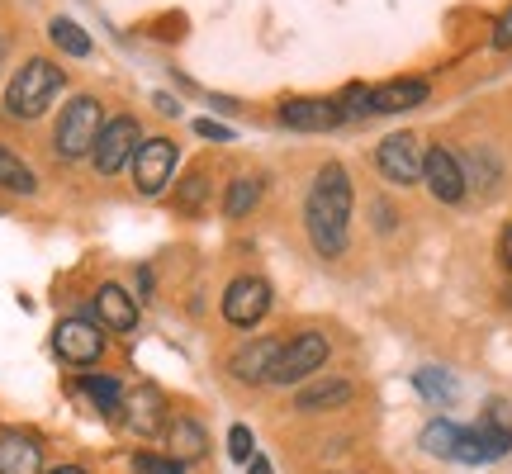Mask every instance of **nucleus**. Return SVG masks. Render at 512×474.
I'll use <instances>...</instances> for the list:
<instances>
[{
	"instance_id": "f257e3e1",
	"label": "nucleus",
	"mask_w": 512,
	"mask_h": 474,
	"mask_svg": "<svg viewBox=\"0 0 512 474\" xmlns=\"http://www.w3.org/2000/svg\"><path fill=\"white\" fill-rule=\"evenodd\" d=\"M351 176L342 162H323L318 176L309 185V200H304V233H309L313 252L318 256H342L347 252V233H351Z\"/></svg>"
},
{
	"instance_id": "f03ea898",
	"label": "nucleus",
	"mask_w": 512,
	"mask_h": 474,
	"mask_svg": "<svg viewBox=\"0 0 512 474\" xmlns=\"http://www.w3.org/2000/svg\"><path fill=\"white\" fill-rule=\"evenodd\" d=\"M62 86H67V76H62L57 62L29 57V62H19V72L10 76V86H5V114H10V119H38V114L57 100Z\"/></svg>"
},
{
	"instance_id": "7ed1b4c3",
	"label": "nucleus",
	"mask_w": 512,
	"mask_h": 474,
	"mask_svg": "<svg viewBox=\"0 0 512 474\" xmlns=\"http://www.w3.org/2000/svg\"><path fill=\"white\" fill-rule=\"evenodd\" d=\"M100 128H105V105L95 95H72L67 110L57 114L53 128V152L62 162H81L91 157L95 143H100Z\"/></svg>"
},
{
	"instance_id": "20e7f679",
	"label": "nucleus",
	"mask_w": 512,
	"mask_h": 474,
	"mask_svg": "<svg viewBox=\"0 0 512 474\" xmlns=\"http://www.w3.org/2000/svg\"><path fill=\"white\" fill-rule=\"evenodd\" d=\"M181 162V147L171 143V138H143L138 152H133V190L143 195V200H157L166 185H171V171Z\"/></svg>"
},
{
	"instance_id": "39448f33",
	"label": "nucleus",
	"mask_w": 512,
	"mask_h": 474,
	"mask_svg": "<svg viewBox=\"0 0 512 474\" xmlns=\"http://www.w3.org/2000/svg\"><path fill=\"white\" fill-rule=\"evenodd\" d=\"M323 361H328V337L323 332H294V337H285L266 384H304L313 370H323Z\"/></svg>"
},
{
	"instance_id": "423d86ee",
	"label": "nucleus",
	"mask_w": 512,
	"mask_h": 474,
	"mask_svg": "<svg viewBox=\"0 0 512 474\" xmlns=\"http://www.w3.org/2000/svg\"><path fill=\"white\" fill-rule=\"evenodd\" d=\"M138 143H143V124H138L133 114H114V119H105V128H100V143H95V152H91V166L100 176H114V171H124V166L133 162Z\"/></svg>"
},
{
	"instance_id": "0eeeda50",
	"label": "nucleus",
	"mask_w": 512,
	"mask_h": 474,
	"mask_svg": "<svg viewBox=\"0 0 512 474\" xmlns=\"http://www.w3.org/2000/svg\"><path fill=\"white\" fill-rule=\"evenodd\" d=\"M271 313V285L261 280V275H238L228 290H223V318L233 323V328H256L261 318Z\"/></svg>"
},
{
	"instance_id": "6e6552de",
	"label": "nucleus",
	"mask_w": 512,
	"mask_h": 474,
	"mask_svg": "<svg viewBox=\"0 0 512 474\" xmlns=\"http://www.w3.org/2000/svg\"><path fill=\"white\" fill-rule=\"evenodd\" d=\"M422 143L413 133H389L380 147H375V166L389 185H418L422 181Z\"/></svg>"
},
{
	"instance_id": "1a4fd4ad",
	"label": "nucleus",
	"mask_w": 512,
	"mask_h": 474,
	"mask_svg": "<svg viewBox=\"0 0 512 474\" xmlns=\"http://www.w3.org/2000/svg\"><path fill=\"white\" fill-rule=\"evenodd\" d=\"M53 351L67 365H95L105 356V328H95L86 318H62L53 328Z\"/></svg>"
},
{
	"instance_id": "9d476101",
	"label": "nucleus",
	"mask_w": 512,
	"mask_h": 474,
	"mask_svg": "<svg viewBox=\"0 0 512 474\" xmlns=\"http://www.w3.org/2000/svg\"><path fill=\"white\" fill-rule=\"evenodd\" d=\"M422 181H427V190H432L441 204H460L465 190H470L465 166H460V157L451 147H427V157H422Z\"/></svg>"
},
{
	"instance_id": "9b49d317",
	"label": "nucleus",
	"mask_w": 512,
	"mask_h": 474,
	"mask_svg": "<svg viewBox=\"0 0 512 474\" xmlns=\"http://www.w3.org/2000/svg\"><path fill=\"white\" fill-rule=\"evenodd\" d=\"M512 451V422L484 418L479 427H460V446L456 460H470V465H484V460H503Z\"/></svg>"
},
{
	"instance_id": "f8f14e48",
	"label": "nucleus",
	"mask_w": 512,
	"mask_h": 474,
	"mask_svg": "<svg viewBox=\"0 0 512 474\" xmlns=\"http://www.w3.org/2000/svg\"><path fill=\"white\" fill-rule=\"evenodd\" d=\"M285 347V337L271 332V337H252V342H242L233 356H228V375H238L242 384H266L271 380V365Z\"/></svg>"
},
{
	"instance_id": "ddd939ff",
	"label": "nucleus",
	"mask_w": 512,
	"mask_h": 474,
	"mask_svg": "<svg viewBox=\"0 0 512 474\" xmlns=\"http://www.w3.org/2000/svg\"><path fill=\"white\" fill-rule=\"evenodd\" d=\"M280 124L285 128H299V133H328V128L347 124L337 100H318V95H294L280 105Z\"/></svg>"
},
{
	"instance_id": "4468645a",
	"label": "nucleus",
	"mask_w": 512,
	"mask_h": 474,
	"mask_svg": "<svg viewBox=\"0 0 512 474\" xmlns=\"http://www.w3.org/2000/svg\"><path fill=\"white\" fill-rule=\"evenodd\" d=\"M95 318H100V328L105 332H133L138 328V299L124 290V285H100L95 290Z\"/></svg>"
},
{
	"instance_id": "2eb2a0df",
	"label": "nucleus",
	"mask_w": 512,
	"mask_h": 474,
	"mask_svg": "<svg viewBox=\"0 0 512 474\" xmlns=\"http://www.w3.org/2000/svg\"><path fill=\"white\" fill-rule=\"evenodd\" d=\"M427 81L422 76H399V81H384V86H370V114H403L427 100Z\"/></svg>"
},
{
	"instance_id": "dca6fc26",
	"label": "nucleus",
	"mask_w": 512,
	"mask_h": 474,
	"mask_svg": "<svg viewBox=\"0 0 512 474\" xmlns=\"http://www.w3.org/2000/svg\"><path fill=\"white\" fill-rule=\"evenodd\" d=\"M43 446L29 432H0V474H38Z\"/></svg>"
},
{
	"instance_id": "f3484780",
	"label": "nucleus",
	"mask_w": 512,
	"mask_h": 474,
	"mask_svg": "<svg viewBox=\"0 0 512 474\" xmlns=\"http://www.w3.org/2000/svg\"><path fill=\"white\" fill-rule=\"evenodd\" d=\"M124 413H128V427H133V432H143V437H157L166 422H171V418H166L162 389H152V384H143V389L124 403Z\"/></svg>"
},
{
	"instance_id": "a211bd4d",
	"label": "nucleus",
	"mask_w": 512,
	"mask_h": 474,
	"mask_svg": "<svg viewBox=\"0 0 512 474\" xmlns=\"http://www.w3.org/2000/svg\"><path fill=\"white\" fill-rule=\"evenodd\" d=\"M166 437H171V451H176L181 465H195V460L209 456V437H204V427L190 413H176L166 422Z\"/></svg>"
},
{
	"instance_id": "6ab92c4d",
	"label": "nucleus",
	"mask_w": 512,
	"mask_h": 474,
	"mask_svg": "<svg viewBox=\"0 0 512 474\" xmlns=\"http://www.w3.org/2000/svg\"><path fill=\"white\" fill-rule=\"evenodd\" d=\"M351 394H356L351 380H313L294 394V408H299V413H332V408L351 403Z\"/></svg>"
},
{
	"instance_id": "aec40b11",
	"label": "nucleus",
	"mask_w": 512,
	"mask_h": 474,
	"mask_svg": "<svg viewBox=\"0 0 512 474\" xmlns=\"http://www.w3.org/2000/svg\"><path fill=\"white\" fill-rule=\"evenodd\" d=\"M256 204H261V181H256V176L228 181V190H223V214H228V219H247Z\"/></svg>"
},
{
	"instance_id": "412c9836",
	"label": "nucleus",
	"mask_w": 512,
	"mask_h": 474,
	"mask_svg": "<svg viewBox=\"0 0 512 474\" xmlns=\"http://www.w3.org/2000/svg\"><path fill=\"white\" fill-rule=\"evenodd\" d=\"M460 166H465V181L479 185V190H494V185L503 181V171H498V157L489 152V147H470V152L460 157Z\"/></svg>"
},
{
	"instance_id": "4be33fe9",
	"label": "nucleus",
	"mask_w": 512,
	"mask_h": 474,
	"mask_svg": "<svg viewBox=\"0 0 512 474\" xmlns=\"http://www.w3.org/2000/svg\"><path fill=\"white\" fill-rule=\"evenodd\" d=\"M0 190H10V195H34L38 190V176L5 143H0Z\"/></svg>"
},
{
	"instance_id": "5701e85b",
	"label": "nucleus",
	"mask_w": 512,
	"mask_h": 474,
	"mask_svg": "<svg viewBox=\"0 0 512 474\" xmlns=\"http://www.w3.org/2000/svg\"><path fill=\"white\" fill-rule=\"evenodd\" d=\"M81 389H86V399L100 413H119L124 408V384L114 380V375H81Z\"/></svg>"
},
{
	"instance_id": "b1692460",
	"label": "nucleus",
	"mask_w": 512,
	"mask_h": 474,
	"mask_svg": "<svg viewBox=\"0 0 512 474\" xmlns=\"http://www.w3.org/2000/svg\"><path fill=\"white\" fill-rule=\"evenodd\" d=\"M456 446H460V427L451 418H437L422 427V451H432L441 460H456Z\"/></svg>"
},
{
	"instance_id": "393cba45",
	"label": "nucleus",
	"mask_w": 512,
	"mask_h": 474,
	"mask_svg": "<svg viewBox=\"0 0 512 474\" xmlns=\"http://www.w3.org/2000/svg\"><path fill=\"white\" fill-rule=\"evenodd\" d=\"M413 389H418L427 403H456V380L446 375V370H437V365H427V370H418L413 375Z\"/></svg>"
},
{
	"instance_id": "a878e982",
	"label": "nucleus",
	"mask_w": 512,
	"mask_h": 474,
	"mask_svg": "<svg viewBox=\"0 0 512 474\" xmlns=\"http://www.w3.org/2000/svg\"><path fill=\"white\" fill-rule=\"evenodd\" d=\"M48 38H53V43L67 57H91V38H86V29H81L76 19H62V15H57L53 24H48Z\"/></svg>"
},
{
	"instance_id": "bb28decb",
	"label": "nucleus",
	"mask_w": 512,
	"mask_h": 474,
	"mask_svg": "<svg viewBox=\"0 0 512 474\" xmlns=\"http://www.w3.org/2000/svg\"><path fill=\"white\" fill-rule=\"evenodd\" d=\"M204 200H209V171H204V166H195V171L185 176V185H181V200H176V209H181V214H200Z\"/></svg>"
},
{
	"instance_id": "cd10ccee",
	"label": "nucleus",
	"mask_w": 512,
	"mask_h": 474,
	"mask_svg": "<svg viewBox=\"0 0 512 474\" xmlns=\"http://www.w3.org/2000/svg\"><path fill=\"white\" fill-rule=\"evenodd\" d=\"M337 110H342V119H370V86H347V91L337 95Z\"/></svg>"
},
{
	"instance_id": "c85d7f7f",
	"label": "nucleus",
	"mask_w": 512,
	"mask_h": 474,
	"mask_svg": "<svg viewBox=\"0 0 512 474\" xmlns=\"http://www.w3.org/2000/svg\"><path fill=\"white\" fill-rule=\"evenodd\" d=\"M133 474H185L176 456H157V451H138L133 456Z\"/></svg>"
},
{
	"instance_id": "c756f323",
	"label": "nucleus",
	"mask_w": 512,
	"mask_h": 474,
	"mask_svg": "<svg viewBox=\"0 0 512 474\" xmlns=\"http://www.w3.org/2000/svg\"><path fill=\"white\" fill-rule=\"evenodd\" d=\"M228 456L238 460V465H252V456H256V441H252V432H247L242 422L228 432Z\"/></svg>"
},
{
	"instance_id": "7c9ffc66",
	"label": "nucleus",
	"mask_w": 512,
	"mask_h": 474,
	"mask_svg": "<svg viewBox=\"0 0 512 474\" xmlns=\"http://www.w3.org/2000/svg\"><path fill=\"white\" fill-rule=\"evenodd\" d=\"M195 133H200V138H209V143H233V128L214 124V119H200V124H195Z\"/></svg>"
},
{
	"instance_id": "2f4dec72",
	"label": "nucleus",
	"mask_w": 512,
	"mask_h": 474,
	"mask_svg": "<svg viewBox=\"0 0 512 474\" xmlns=\"http://www.w3.org/2000/svg\"><path fill=\"white\" fill-rule=\"evenodd\" d=\"M494 48H512V5L498 15V24H494Z\"/></svg>"
},
{
	"instance_id": "473e14b6",
	"label": "nucleus",
	"mask_w": 512,
	"mask_h": 474,
	"mask_svg": "<svg viewBox=\"0 0 512 474\" xmlns=\"http://www.w3.org/2000/svg\"><path fill=\"white\" fill-rule=\"evenodd\" d=\"M394 219H399V214H394L389 204H375V228H380V233H394Z\"/></svg>"
},
{
	"instance_id": "72a5a7b5",
	"label": "nucleus",
	"mask_w": 512,
	"mask_h": 474,
	"mask_svg": "<svg viewBox=\"0 0 512 474\" xmlns=\"http://www.w3.org/2000/svg\"><path fill=\"white\" fill-rule=\"evenodd\" d=\"M157 110H162L166 119H176V114H181V105H176V100H171V95H157Z\"/></svg>"
},
{
	"instance_id": "f704fd0d",
	"label": "nucleus",
	"mask_w": 512,
	"mask_h": 474,
	"mask_svg": "<svg viewBox=\"0 0 512 474\" xmlns=\"http://www.w3.org/2000/svg\"><path fill=\"white\" fill-rule=\"evenodd\" d=\"M498 252H503V266L512 271V223H508V233H503V242H498Z\"/></svg>"
},
{
	"instance_id": "c9c22d12",
	"label": "nucleus",
	"mask_w": 512,
	"mask_h": 474,
	"mask_svg": "<svg viewBox=\"0 0 512 474\" xmlns=\"http://www.w3.org/2000/svg\"><path fill=\"white\" fill-rule=\"evenodd\" d=\"M247 470H252V474H275V470H271V460H266V456H252V465H247Z\"/></svg>"
},
{
	"instance_id": "e433bc0d",
	"label": "nucleus",
	"mask_w": 512,
	"mask_h": 474,
	"mask_svg": "<svg viewBox=\"0 0 512 474\" xmlns=\"http://www.w3.org/2000/svg\"><path fill=\"white\" fill-rule=\"evenodd\" d=\"M53 474H86V470H76V465H62V470H53Z\"/></svg>"
}]
</instances>
